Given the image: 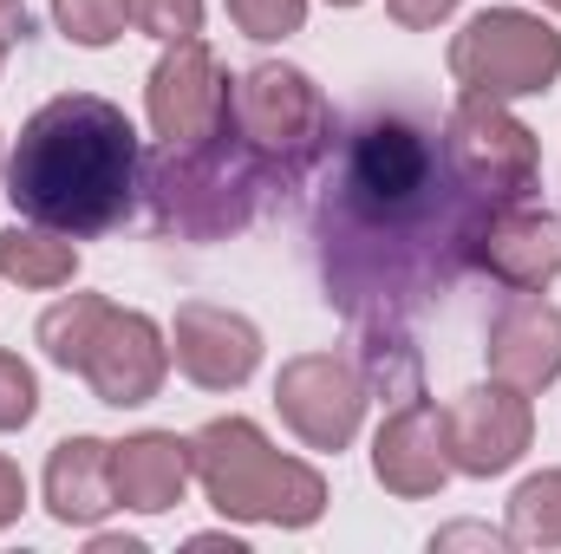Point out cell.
Returning <instances> with one entry per match:
<instances>
[{"mask_svg":"<svg viewBox=\"0 0 561 554\" xmlns=\"http://www.w3.org/2000/svg\"><path fill=\"white\" fill-rule=\"evenodd\" d=\"M510 209L477 183L424 105H373L333 150L313 203L327 307L346 320H405L477 268L483 229Z\"/></svg>","mask_w":561,"mask_h":554,"instance_id":"cell-1","label":"cell"},{"mask_svg":"<svg viewBox=\"0 0 561 554\" xmlns=\"http://www.w3.org/2000/svg\"><path fill=\"white\" fill-rule=\"evenodd\" d=\"M144 143L131 118L99 92L46 99L7 157V203L53 235H105L138 209Z\"/></svg>","mask_w":561,"mask_h":554,"instance_id":"cell-2","label":"cell"},{"mask_svg":"<svg viewBox=\"0 0 561 554\" xmlns=\"http://www.w3.org/2000/svg\"><path fill=\"white\" fill-rule=\"evenodd\" d=\"M144 189H150V209H157L163 235L216 242V235L249 229L275 203V189H287V183L242 143V131L222 112V125L209 138L163 143L157 157H144Z\"/></svg>","mask_w":561,"mask_h":554,"instance_id":"cell-3","label":"cell"},{"mask_svg":"<svg viewBox=\"0 0 561 554\" xmlns=\"http://www.w3.org/2000/svg\"><path fill=\"white\" fill-rule=\"evenodd\" d=\"M190 470L203 476L209 503L222 516H262V522H313L327 489L307 463H287L268 450V437L249 417H216L190 437Z\"/></svg>","mask_w":561,"mask_h":554,"instance_id":"cell-4","label":"cell"},{"mask_svg":"<svg viewBox=\"0 0 561 554\" xmlns=\"http://www.w3.org/2000/svg\"><path fill=\"white\" fill-rule=\"evenodd\" d=\"M39 346L53 366L85 372L105 405H144L163 385V339L144 313H118L92 293L59 300L39 320Z\"/></svg>","mask_w":561,"mask_h":554,"instance_id":"cell-5","label":"cell"},{"mask_svg":"<svg viewBox=\"0 0 561 554\" xmlns=\"http://www.w3.org/2000/svg\"><path fill=\"white\" fill-rule=\"evenodd\" d=\"M229 125L242 131V143L275 170L280 183L307 176L320 163V150L333 143L327 99L294 66H255L242 85H229Z\"/></svg>","mask_w":561,"mask_h":554,"instance_id":"cell-6","label":"cell"},{"mask_svg":"<svg viewBox=\"0 0 561 554\" xmlns=\"http://www.w3.org/2000/svg\"><path fill=\"white\" fill-rule=\"evenodd\" d=\"M450 72L483 92V99H529V92H549L561 72V33L542 26L536 13H516V7H496V13H477L457 39H450Z\"/></svg>","mask_w":561,"mask_h":554,"instance_id":"cell-7","label":"cell"},{"mask_svg":"<svg viewBox=\"0 0 561 554\" xmlns=\"http://www.w3.org/2000/svg\"><path fill=\"white\" fill-rule=\"evenodd\" d=\"M444 138H450L457 163H463L477 183H490V189L510 196V203H529V189H536V138L503 112V99L463 92L457 112L444 118Z\"/></svg>","mask_w":561,"mask_h":554,"instance_id":"cell-8","label":"cell"},{"mask_svg":"<svg viewBox=\"0 0 561 554\" xmlns=\"http://www.w3.org/2000/svg\"><path fill=\"white\" fill-rule=\"evenodd\" d=\"M229 112V79L196 39H170V53L150 72V125L163 143H196L209 138Z\"/></svg>","mask_w":561,"mask_h":554,"instance_id":"cell-9","label":"cell"},{"mask_svg":"<svg viewBox=\"0 0 561 554\" xmlns=\"http://www.w3.org/2000/svg\"><path fill=\"white\" fill-rule=\"evenodd\" d=\"M280 412L313 450H340L359 430V379L333 359H300L280 372Z\"/></svg>","mask_w":561,"mask_h":554,"instance_id":"cell-10","label":"cell"},{"mask_svg":"<svg viewBox=\"0 0 561 554\" xmlns=\"http://www.w3.org/2000/svg\"><path fill=\"white\" fill-rule=\"evenodd\" d=\"M477 268L503 280L510 293H536L561 275V222L529 209V203H510L490 229H483V249H477Z\"/></svg>","mask_w":561,"mask_h":554,"instance_id":"cell-11","label":"cell"},{"mask_svg":"<svg viewBox=\"0 0 561 554\" xmlns=\"http://www.w3.org/2000/svg\"><path fill=\"white\" fill-rule=\"evenodd\" d=\"M444 430H450L457 470L496 476V470H510V463L523 457V443H529V405H523L516 385H503V392H463V405L450 412Z\"/></svg>","mask_w":561,"mask_h":554,"instance_id":"cell-12","label":"cell"},{"mask_svg":"<svg viewBox=\"0 0 561 554\" xmlns=\"http://www.w3.org/2000/svg\"><path fill=\"white\" fill-rule=\"evenodd\" d=\"M490 372L516 392H536L561 372V313L536 293H516L490 326Z\"/></svg>","mask_w":561,"mask_h":554,"instance_id":"cell-13","label":"cell"},{"mask_svg":"<svg viewBox=\"0 0 561 554\" xmlns=\"http://www.w3.org/2000/svg\"><path fill=\"white\" fill-rule=\"evenodd\" d=\"M255 359H262V339L242 313H222V307H183L176 313V366L196 385H209V392L242 385L255 372Z\"/></svg>","mask_w":561,"mask_h":554,"instance_id":"cell-14","label":"cell"},{"mask_svg":"<svg viewBox=\"0 0 561 554\" xmlns=\"http://www.w3.org/2000/svg\"><path fill=\"white\" fill-rule=\"evenodd\" d=\"M190 483V443L163 437V430H144L131 443H112V489L125 509H170Z\"/></svg>","mask_w":561,"mask_h":554,"instance_id":"cell-15","label":"cell"},{"mask_svg":"<svg viewBox=\"0 0 561 554\" xmlns=\"http://www.w3.org/2000/svg\"><path fill=\"white\" fill-rule=\"evenodd\" d=\"M46 503L59 522H99L105 509H118L112 489V443L99 437H66L46 463Z\"/></svg>","mask_w":561,"mask_h":554,"instance_id":"cell-16","label":"cell"},{"mask_svg":"<svg viewBox=\"0 0 561 554\" xmlns=\"http://www.w3.org/2000/svg\"><path fill=\"white\" fill-rule=\"evenodd\" d=\"M379 483L399 496H424L444 483V450H437V412L431 405H399L379 430Z\"/></svg>","mask_w":561,"mask_h":554,"instance_id":"cell-17","label":"cell"},{"mask_svg":"<svg viewBox=\"0 0 561 554\" xmlns=\"http://www.w3.org/2000/svg\"><path fill=\"white\" fill-rule=\"evenodd\" d=\"M359 372H366V385L379 392V405H392V412L424 399L419 353H412V339H405L392 320H359Z\"/></svg>","mask_w":561,"mask_h":554,"instance_id":"cell-18","label":"cell"},{"mask_svg":"<svg viewBox=\"0 0 561 554\" xmlns=\"http://www.w3.org/2000/svg\"><path fill=\"white\" fill-rule=\"evenodd\" d=\"M72 268H79V255L53 229H7L0 235V275L26 280V287H59V280H72Z\"/></svg>","mask_w":561,"mask_h":554,"instance_id":"cell-19","label":"cell"},{"mask_svg":"<svg viewBox=\"0 0 561 554\" xmlns=\"http://www.w3.org/2000/svg\"><path fill=\"white\" fill-rule=\"evenodd\" d=\"M516 542H561V470L536 476L516 489V516H510Z\"/></svg>","mask_w":561,"mask_h":554,"instance_id":"cell-20","label":"cell"},{"mask_svg":"<svg viewBox=\"0 0 561 554\" xmlns=\"http://www.w3.org/2000/svg\"><path fill=\"white\" fill-rule=\"evenodd\" d=\"M53 20H59L66 39H79V46H112V39L125 33L131 7H125V0H53Z\"/></svg>","mask_w":561,"mask_h":554,"instance_id":"cell-21","label":"cell"},{"mask_svg":"<svg viewBox=\"0 0 561 554\" xmlns=\"http://www.w3.org/2000/svg\"><path fill=\"white\" fill-rule=\"evenodd\" d=\"M229 20L249 39H287V33H300L307 0H229Z\"/></svg>","mask_w":561,"mask_h":554,"instance_id":"cell-22","label":"cell"},{"mask_svg":"<svg viewBox=\"0 0 561 554\" xmlns=\"http://www.w3.org/2000/svg\"><path fill=\"white\" fill-rule=\"evenodd\" d=\"M125 7H131V26L157 39H196L203 26V0H125Z\"/></svg>","mask_w":561,"mask_h":554,"instance_id":"cell-23","label":"cell"},{"mask_svg":"<svg viewBox=\"0 0 561 554\" xmlns=\"http://www.w3.org/2000/svg\"><path fill=\"white\" fill-rule=\"evenodd\" d=\"M33 412H39V385H33V372H26L13 353H0V430H20Z\"/></svg>","mask_w":561,"mask_h":554,"instance_id":"cell-24","label":"cell"},{"mask_svg":"<svg viewBox=\"0 0 561 554\" xmlns=\"http://www.w3.org/2000/svg\"><path fill=\"white\" fill-rule=\"evenodd\" d=\"M450 7H457V0H392V20H399V26H437Z\"/></svg>","mask_w":561,"mask_h":554,"instance_id":"cell-25","label":"cell"},{"mask_svg":"<svg viewBox=\"0 0 561 554\" xmlns=\"http://www.w3.org/2000/svg\"><path fill=\"white\" fill-rule=\"evenodd\" d=\"M20 503H26V483H20V470L0 457V522H13V516H20Z\"/></svg>","mask_w":561,"mask_h":554,"instance_id":"cell-26","label":"cell"},{"mask_svg":"<svg viewBox=\"0 0 561 554\" xmlns=\"http://www.w3.org/2000/svg\"><path fill=\"white\" fill-rule=\"evenodd\" d=\"M26 33H33L26 7H20V0H0V59H7V46H13V39H26Z\"/></svg>","mask_w":561,"mask_h":554,"instance_id":"cell-27","label":"cell"},{"mask_svg":"<svg viewBox=\"0 0 561 554\" xmlns=\"http://www.w3.org/2000/svg\"><path fill=\"white\" fill-rule=\"evenodd\" d=\"M333 7H359V0H333Z\"/></svg>","mask_w":561,"mask_h":554,"instance_id":"cell-28","label":"cell"},{"mask_svg":"<svg viewBox=\"0 0 561 554\" xmlns=\"http://www.w3.org/2000/svg\"><path fill=\"white\" fill-rule=\"evenodd\" d=\"M549 7H561V0H549Z\"/></svg>","mask_w":561,"mask_h":554,"instance_id":"cell-29","label":"cell"}]
</instances>
